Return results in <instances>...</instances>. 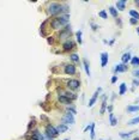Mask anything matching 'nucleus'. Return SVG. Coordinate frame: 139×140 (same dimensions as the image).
Returning a JSON list of instances; mask_svg holds the SVG:
<instances>
[{
	"instance_id": "nucleus-1",
	"label": "nucleus",
	"mask_w": 139,
	"mask_h": 140,
	"mask_svg": "<svg viewBox=\"0 0 139 140\" xmlns=\"http://www.w3.org/2000/svg\"><path fill=\"white\" fill-rule=\"evenodd\" d=\"M48 14L50 16H60L62 14V5L61 4H58V2H52L49 6H48Z\"/></svg>"
},
{
	"instance_id": "nucleus-2",
	"label": "nucleus",
	"mask_w": 139,
	"mask_h": 140,
	"mask_svg": "<svg viewBox=\"0 0 139 140\" xmlns=\"http://www.w3.org/2000/svg\"><path fill=\"white\" fill-rule=\"evenodd\" d=\"M71 36H72V29H71L70 25H66L65 28L59 32L58 38H59V40H66V41H67V40H70Z\"/></svg>"
},
{
	"instance_id": "nucleus-3",
	"label": "nucleus",
	"mask_w": 139,
	"mask_h": 140,
	"mask_svg": "<svg viewBox=\"0 0 139 140\" xmlns=\"http://www.w3.org/2000/svg\"><path fill=\"white\" fill-rule=\"evenodd\" d=\"M46 135L49 138V139H54L56 138L58 135H59V133L56 132V128L54 126H52V125H47L46 126Z\"/></svg>"
},
{
	"instance_id": "nucleus-4",
	"label": "nucleus",
	"mask_w": 139,
	"mask_h": 140,
	"mask_svg": "<svg viewBox=\"0 0 139 140\" xmlns=\"http://www.w3.org/2000/svg\"><path fill=\"white\" fill-rule=\"evenodd\" d=\"M61 121H62V123L64 125H66V126H68V125H73L74 122V115H72V114H70V112H66L65 115L61 117Z\"/></svg>"
},
{
	"instance_id": "nucleus-5",
	"label": "nucleus",
	"mask_w": 139,
	"mask_h": 140,
	"mask_svg": "<svg viewBox=\"0 0 139 140\" xmlns=\"http://www.w3.org/2000/svg\"><path fill=\"white\" fill-rule=\"evenodd\" d=\"M67 87L70 90L76 91V90H78L80 87V82L78 79H70V80H67Z\"/></svg>"
},
{
	"instance_id": "nucleus-6",
	"label": "nucleus",
	"mask_w": 139,
	"mask_h": 140,
	"mask_svg": "<svg viewBox=\"0 0 139 140\" xmlns=\"http://www.w3.org/2000/svg\"><path fill=\"white\" fill-rule=\"evenodd\" d=\"M64 73L67 75H73L77 73V68L73 64H67L64 66Z\"/></svg>"
},
{
	"instance_id": "nucleus-7",
	"label": "nucleus",
	"mask_w": 139,
	"mask_h": 140,
	"mask_svg": "<svg viewBox=\"0 0 139 140\" xmlns=\"http://www.w3.org/2000/svg\"><path fill=\"white\" fill-rule=\"evenodd\" d=\"M74 47H76V43H74L73 41H71V40H67V41H65V42L62 43V49H64L65 52L72 50V49H74Z\"/></svg>"
},
{
	"instance_id": "nucleus-8",
	"label": "nucleus",
	"mask_w": 139,
	"mask_h": 140,
	"mask_svg": "<svg viewBox=\"0 0 139 140\" xmlns=\"http://www.w3.org/2000/svg\"><path fill=\"white\" fill-rule=\"evenodd\" d=\"M101 90H102V89H101V87H98V89L95 91V93L93 95V97H91V98H90V101H89V104H88V107H89V108H93V104H95L96 101H97V97H98V95H100V92H101Z\"/></svg>"
},
{
	"instance_id": "nucleus-9",
	"label": "nucleus",
	"mask_w": 139,
	"mask_h": 140,
	"mask_svg": "<svg viewBox=\"0 0 139 140\" xmlns=\"http://www.w3.org/2000/svg\"><path fill=\"white\" fill-rule=\"evenodd\" d=\"M50 27L53 30H59L60 28H62V24L59 22V19L58 18H54L52 22H50Z\"/></svg>"
},
{
	"instance_id": "nucleus-10",
	"label": "nucleus",
	"mask_w": 139,
	"mask_h": 140,
	"mask_svg": "<svg viewBox=\"0 0 139 140\" xmlns=\"http://www.w3.org/2000/svg\"><path fill=\"white\" fill-rule=\"evenodd\" d=\"M114 71H115L116 73H122V72H126V71H127V65H125V64H119V65L115 66Z\"/></svg>"
},
{
	"instance_id": "nucleus-11",
	"label": "nucleus",
	"mask_w": 139,
	"mask_h": 140,
	"mask_svg": "<svg viewBox=\"0 0 139 140\" xmlns=\"http://www.w3.org/2000/svg\"><path fill=\"white\" fill-rule=\"evenodd\" d=\"M108 59H109L108 53H106V52L101 53V66H102V67H106V66H107V64H108Z\"/></svg>"
},
{
	"instance_id": "nucleus-12",
	"label": "nucleus",
	"mask_w": 139,
	"mask_h": 140,
	"mask_svg": "<svg viewBox=\"0 0 139 140\" xmlns=\"http://www.w3.org/2000/svg\"><path fill=\"white\" fill-rule=\"evenodd\" d=\"M55 128H56V132H58L59 134H62V133L67 132V129H68V126H66V125H64V123H59Z\"/></svg>"
},
{
	"instance_id": "nucleus-13",
	"label": "nucleus",
	"mask_w": 139,
	"mask_h": 140,
	"mask_svg": "<svg viewBox=\"0 0 139 140\" xmlns=\"http://www.w3.org/2000/svg\"><path fill=\"white\" fill-rule=\"evenodd\" d=\"M116 10H119V11H124V10L126 9V1L125 0H120V1H116Z\"/></svg>"
},
{
	"instance_id": "nucleus-14",
	"label": "nucleus",
	"mask_w": 139,
	"mask_h": 140,
	"mask_svg": "<svg viewBox=\"0 0 139 140\" xmlns=\"http://www.w3.org/2000/svg\"><path fill=\"white\" fill-rule=\"evenodd\" d=\"M83 65H84V70H85V72H86V74L91 75V72H90V65H89V61L86 60V59H84L83 60Z\"/></svg>"
},
{
	"instance_id": "nucleus-15",
	"label": "nucleus",
	"mask_w": 139,
	"mask_h": 140,
	"mask_svg": "<svg viewBox=\"0 0 139 140\" xmlns=\"http://www.w3.org/2000/svg\"><path fill=\"white\" fill-rule=\"evenodd\" d=\"M131 59H132V57H131L130 53H125L124 55L121 56V61H122V64H125V65H126L127 62H130Z\"/></svg>"
},
{
	"instance_id": "nucleus-16",
	"label": "nucleus",
	"mask_w": 139,
	"mask_h": 140,
	"mask_svg": "<svg viewBox=\"0 0 139 140\" xmlns=\"http://www.w3.org/2000/svg\"><path fill=\"white\" fill-rule=\"evenodd\" d=\"M59 101H60V103H64V104H70V105H72V101H71V99H68L66 96H59Z\"/></svg>"
},
{
	"instance_id": "nucleus-17",
	"label": "nucleus",
	"mask_w": 139,
	"mask_h": 140,
	"mask_svg": "<svg viewBox=\"0 0 139 140\" xmlns=\"http://www.w3.org/2000/svg\"><path fill=\"white\" fill-rule=\"evenodd\" d=\"M106 109H107V97L106 96H103V102H102V105H101V110H100V114L103 115L104 112H106Z\"/></svg>"
},
{
	"instance_id": "nucleus-18",
	"label": "nucleus",
	"mask_w": 139,
	"mask_h": 140,
	"mask_svg": "<svg viewBox=\"0 0 139 140\" xmlns=\"http://www.w3.org/2000/svg\"><path fill=\"white\" fill-rule=\"evenodd\" d=\"M130 16L132 17V18L139 20V12L138 11H136V10H130Z\"/></svg>"
},
{
	"instance_id": "nucleus-19",
	"label": "nucleus",
	"mask_w": 139,
	"mask_h": 140,
	"mask_svg": "<svg viewBox=\"0 0 139 140\" xmlns=\"http://www.w3.org/2000/svg\"><path fill=\"white\" fill-rule=\"evenodd\" d=\"M109 120H110V126H116V123H118V119H115L114 117V115H113V112H109Z\"/></svg>"
},
{
	"instance_id": "nucleus-20",
	"label": "nucleus",
	"mask_w": 139,
	"mask_h": 140,
	"mask_svg": "<svg viewBox=\"0 0 139 140\" xmlns=\"http://www.w3.org/2000/svg\"><path fill=\"white\" fill-rule=\"evenodd\" d=\"M127 112H139V105H128V107H127Z\"/></svg>"
},
{
	"instance_id": "nucleus-21",
	"label": "nucleus",
	"mask_w": 139,
	"mask_h": 140,
	"mask_svg": "<svg viewBox=\"0 0 139 140\" xmlns=\"http://www.w3.org/2000/svg\"><path fill=\"white\" fill-rule=\"evenodd\" d=\"M126 91H127V85L125 84V83H122V84L120 85V90H119V95H125L126 93Z\"/></svg>"
},
{
	"instance_id": "nucleus-22",
	"label": "nucleus",
	"mask_w": 139,
	"mask_h": 140,
	"mask_svg": "<svg viewBox=\"0 0 139 140\" xmlns=\"http://www.w3.org/2000/svg\"><path fill=\"white\" fill-rule=\"evenodd\" d=\"M76 38H77V42H78L79 44L83 43V40H82V30H78V31L76 32Z\"/></svg>"
},
{
	"instance_id": "nucleus-23",
	"label": "nucleus",
	"mask_w": 139,
	"mask_h": 140,
	"mask_svg": "<svg viewBox=\"0 0 139 140\" xmlns=\"http://www.w3.org/2000/svg\"><path fill=\"white\" fill-rule=\"evenodd\" d=\"M131 65L132 66H139V56H133L132 59H131Z\"/></svg>"
},
{
	"instance_id": "nucleus-24",
	"label": "nucleus",
	"mask_w": 139,
	"mask_h": 140,
	"mask_svg": "<svg viewBox=\"0 0 139 140\" xmlns=\"http://www.w3.org/2000/svg\"><path fill=\"white\" fill-rule=\"evenodd\" d=\"M70 59L73 61L74 64H79V56H78V54H76V53L71 54V55H70Z\"/></svg>"
},
{
	"instance_id": "nucleus-25",
	"label": "nucleus",
	"mask_w": 139,
	"mask_h": 140,
	"mask_svg": "<svg viewBox=\"0 0 139 140\" xmlns=\"http://www.w3.org/2000/svg\"><path fill=\"white\" fill-rule=\"evenodd\" d=\"M109 12H110V14L114 18H118V10L115 9L114 6H110V7H109Z\"/></svg>"
},
{
	"instance_id": "nucleus-26",
	"label": "nucleus",
	"mask_w": 139,
	"mask_h": 140,
	"mask_svg": "<svg viewBox=\"0 0 139 140\" xmlns=\"http://www.w3.org/2000/svg\"><path fill=\"white\" fill-rule=\"evenodd\" d=\"M66 110H67V112H70V114H72V115H76V114H77L76 108H74V107H72V105H68V107L66 108Z\"/></svg>"
},
{
	"instance_id": "nucleus-27",
	"label": "nucleus",
	"mask_w": 139,
	"mask_h": 140,
	"mask_svg": "<svg viewBox=\"0 0 139 140\" xmlns=\"http://www.w3.org/2000/svg\"><path fill=\"white\" fill-rule=\"evenodd\" d=\"M134 132H128V133H120V137L122 139H127V138H130L131 135L133 134Z\"/></svg>"
},
{
	"instance_id": "nucleus-28",
	"label": "nucleus",
	"mask_w": 139,
	"mask_h": 140,
	"mask_svg": "<svg viewBox=\"0 0 139 140\" xmlns=\"http://www.w3.org/2000/svg\"><path fill=\"white\" fill-rule=\"evenodd\" d=\"M98 16H100V17H101L102 19H107V18H108V14H107V12H106L104 10L98 12Z\"/></svg>"
},
{
	"instance_id": "nucleus-29",
	"label": "nucleus",
	"mask_w": 139,
	"mask_h": 140,
	"mask_svg": "<svg viewBox=\"0 0 139 140\" xmlns=\"http://www.w3.org/2000/svg\"><path fill=\"white\" fill-rule=\"evenodd\" d=\"M90 137L91 139L95 138V123H91V129H90Z\"/></svg>"
},
{
	"instance_id": "nucleus-30",
	"label": "nucleus",
	"mask_w": 139,
	"mask_h": 140,
	"mask_svg": "<svg viewBox=\"0 0 139 140\" xmlns=\"http://www.w3.org/2000/svg\"><path fill=\"white\" fill-rule=\"evenodd\" d=\"M137 123H139V116L138 117H134V119H132V120L128 121V125H137Z\"/></svg>"
},
{
	"instance_id": "nucleus-31",
	"label": "nucleus",
	"mask_w": 139,
	"mask_h": 140,
	"mask_svg": "<svg viewBox=\"0 0 139 140\" xmlns=\"http://www.w3.org/2000/svg\"><path fill=\"white\" fill-rule=\"evenodd\" d=\"M132 84H133V86H139V79H133Z\"/></svg>"
},
{
	"instance_id": "nucleus-32",
	"label": "nucleus",
	"mask_w": 139,
	"mask_h": 140,
	"mask_svg": "<svg viewBox=\"0 0 139 140\" xmlns=\"http://www.w3.org/2000/svg\"><path fill=\"white\" fill-rule=\"evenodd\" d=\"M116 80H118V75H113L111 77V84H114V83H116Z\"/></svg>"
},
{
	"instance_id": "nucleus-33",
	"label": "nucleus",
	"mask_w": 139,
	"mask_h": 140,
	"mask_svg": "<svg viewBox=\"0 0 139 140\" xmlns=\"http://www.w3.org/2000/svg\"><path fill=\"white\" fill-rule=\"evenodd\" d=\"M130 23L132 24V25H136V24L138 23V20H137V19H134V18H131L130 19Z\"/></svg>"
},
{
	"instance_id": "nucleus-34",
	"label": "nucleus",
	"mask_w": 139,
	"mask_h": 140,
	"mask_svg": "<svg viewBox=\"0 0 139 140\" xmlns=\"http://www.w3.org/2000/svg\"><path fill=\"white\" fill-rule=\"evenodd\" d=\"M48 43H49V44H53V43H54V38H53V36L48 37Z\"/></svg>"
},
{
	"instance_id": "nucleus-35",
	"label": "nucleus",
	"mask_w": 139,
	"mask_h": 140,
	"mask_svg": "<svg viewBox=\"0 0 139 140\" xmlns=\"http://www.w3.org/2000/svg\"><path fill=\"white\" fill-rule=\"evenodd\" d=\"M133 75H134L136 78H138V79H139V70H137V71H133Z\"/></svg>"
},
{
	"instance_id": "nucleus-36",
	"label": "nucleus",
	"mask_w": 139,
	"mask_h": 140,
	"mask_svg": "<svg viewBox=\"0 0 139 140\" xmlns=\"http://www.w3.org/2000/svg\"><path fill=\"white\" fill-rule=\"evenodd\" d=\"M91 27H93V30H97V28H98V25H96V24H91Z\"/></svg>"
},
{
	"instance_id": "nucleus-37",
	"label": "nucleus",
	"mask_w": 139,
	"mask_h": 140,
	"mask_svg": "<svg viewBox=\"0 0 139 140\" xmlns=\"http://www.w3.org/2000/svg\"><path fill=\"white\" fill-rule=\"evenodd\" d=\"M89 129H91V125H89V126H86V127H85V129H84V131L86 132V131H89Z\"/></svg>"
},
{
	"instance_id": "nucleus-38",
	"label": "nucleus",
	"mask_w": 139,
	"mask_h": 140,
	"mask_svg": "<svg viewBox=\"0 0 139 140\" xmlns=\"http://www.w3.org/2000/svg\"><path fill=\"white\" fill-rule=\"evenodd\" d=\"M111 109H113V105H109V107H108V110L111 112Z\"/></svg>"
},
{
	"instance_id": "nucleus-39",
	"label": "nucleus",
	"mask_w": 139,
	"mask_h": 140,
	"mask_svg": "<svg viewBox=\"0 0 139 140\" xmlns=\"http://www.w3.org/2000/svg\"><path fill=\"white\" fill-rule=\"evenodd\" d=\"M134 2H136V5H137V6H139V1H134Z\"/></svg>"
},
{
	"instance_id": "nucleus-40",
	"label": "nucleus",
	"mask_w": 139,
	"mask_h": 140,
	"mask_svg": "<svg viewBox=\"0 0 139 140\" xmlns=\"http://www.w3.org/2000/svg\"><path fill=\"white\" fill-rule=\"evenodd\" d=\"M133 140H139V138H137V137H136V138H133Z\"/></svg>"
},
{
	"instance_id": "nucleus-41",
	"label": "nucleus",
	"mask_w": 139,
	"mask_h": 140,
	"mask_svg": "<svg viewBox=\"0 0 139 140\" xmlns=\"http://www.w3.org/2000/svg\"><path fill=\"white\" fill-rule=\"evenodd\" d=\"M137 32H138V35H139V27L137 28Z\"/></svg>"
},
{
	"instance_id": "nucleus-42",
	"label": "nucleus",
	"mask_w": 139,
	"mask_h": 140,
	"mask_svg": "<svg viewBox=\"0 0 139 140\" xmlns=\"http://www.w3.org/2000/svg\"><path fill=\"white\" fill-rule=\"evenodd\" d=\"M64 140H70V139H64Z\"/></svg>"
}]
</instances>
